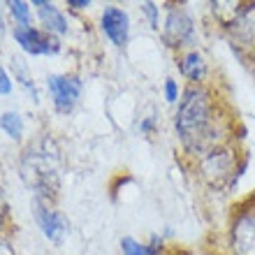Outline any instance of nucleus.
Listing matches in <instances>:
<instances>
[{
  "label": "nucleus",
  "mask_w": 255,
  "mask_h": 255,
  "mask_svg": "<svg viewBox=\"0 0 255 255\" xmlns=\"http://www.w3.org/2000/svg\"><path fill=\"white\" fill-rule=\"evenodd\" d=\"M172 123L179 148L190 165L216 146L239 139L235 114L214 84L183 88Z\"/></svg>",
  "instance_id": "1"
},
{
  "label": "nucleus",
  "mask_w": 255,
  "mask_h": 255,
  "mask_svg": "<svg viewBox=\"0 0 255 255\" xmlns=\"http://www.w3.org/2000/svg\"><path fill=\"white\" fill-rule=\"evenodd\" d=\"M249 162V151H244L239 146V141L232 139L204 153L190 167H193V174L200 181L202 188H207L209 193L216 195H232L242 181V176L246 174Z\"/></svg>",
  "instance_id": "2"
},
{
  "label": "nucleus",
  "mask_w": 255,
  "mask_h": 255,
  "mask_svg": "<svg viewBox=\"0 0 255 255\" xmlns=\"http://www.w3.org/2000/svg\"><path fill=\"white\" fill-rule=\"evenodd\" d=\"M21 172L28 186L33 188V197L54 204L61 188V151L56 141L42 137L26 146L21 158Z\"/></svg>",
  "instance_id": "3"
},
{
  "label": "nucleus",
  "mask_w": 255,
  "mask_h": 255,
  "mask_svg": "<svg viewBox=\"0 0 255 255\" xmlns=\"http://www.w3.org/2000/svg\"><path fill=\"white\" fill-rule=\"evenodd\" d=\"M216 249L223 255H255V190L230 207Z\"/></svg>",
  "instance_id": "4"
},
{
  "label": "nucleus",
  "mask_w": 255,
  "mask_h": 255,
  "mask_svg": "<svg viewBox=\"0 0 255 255\" xmlns=\"http://www.w3.org/2000/svg\"><path fill=\"white\" fill-rule=\"evenodd\" d=\"M162 44L176 54L195 49L197 40V23H195L193 14L183 5H165V19L160 26Z\"/></svg>",
  "instance_id": "5"
},
{
  "label": "nucleus",
  "mask_w": 255,
  "mask_h": 255,
  "mask_svg": "<svg viewBox=\"0 0 255 255\" xmlns=\"http://www.w3.org/2000/svg\"><path fill=\"white\" fill-rule=\"evenodd\" d=\"M81 77L77 72H56L47 77V93L58 114H72L81 98Z\"/></svg>",
  "instance_id": "6"
},
{
  "label": "nucleus",
  "mask_w": 255,
  "mask_h": 255,
  "mask_svg": "<svg viewBox=\"0 0 255 255\" xmlns=\"http://www.w3.org/2000/svg\"><path fill=\"white\" fill-rule=\"evenodd\" d=\"M14 44L28 56H56L61 54V37L49 35L40 26H12Z\"/></svg>",
  "instance_id": "7"
},
{
  "label": "nucleus",
  "mask_w": 255,
  "mask_h": 255,
  "mask_svg": "<svg viewBox=\"0 0 255 255\" xmlns=\"http://www.w3.org/2000/svg\"><path fill=\"white\" fill-rule=\"evenodd\" d=\"M33 218H35V223H37V228H40L42 237H44L47 242L61 244L63 237L67 235L70 223H67V218L51 204V202L33 197Z\"/></svg>",
  "instance_id": "8"
},
{
  "label": "nucleus",
  "mask_w": 255,
  "mask_h": 255,
  "mask_svg": "<svg viewBox=\"0 0 255 255\" xmlns=\"http://www.w3.org/2000/svg\"><path fill=\"white\" fill-rule=\"evenodd\" d=\"M100 30L114 44L116 49H126L130 42V30H132V21L128 9L119 5H105L100 12Z\"/></svg>",
  "instance_id": "9"
},
{
  "label": "nucleus",
  "mask_w": 255,
  "mask_h": 255,
  "mask_svg": "<svg viewBox=\"0 0 255 255\" xmlns=\"http://www.w3.org/2000/svg\"><path fill=\"white\" fill-rule=\"evenodd\" d=\"M176 67H179V74L188 81V86H204V84H211L209 77H211V67H209L207 58L200 49H188V51H181L176 54Z\"/></svg>",
  "instance_id": "10"
},
{
  "label": "nucleus",
  "mask_w": 255,
  "mask_h": 255,
  "mask_svg": "<svg viewBox=\"0 0 255 255\" xmlns=\"http://www.w3.org/2000/svg\"><path fill=\"white\" fill-rule=\"evenodd\" d=\"M30 5L35 7V14H37L42 30H47L54 37H63V35L70 33V21H67L65 12L58 5L49 2V0H33Z\"/></svg>",
  "instance_id": "11"
},
{
  "label": "nucleus",
  "mask_w": 255,
  "mask_h": 255,
  "mask_svg": "<svg viewBox=\"0 0 255 255\" xmlns=\"http://www.w3.org/2000/svg\"><path fill=\"white\" fill-rule=\"evenodd\" d=\"M0 130L12 141H21L23 139V132H26V121H23V116L19 112L7 109V112L0 114Z\"/></svg>",
  "instance_id": "12"
},
{
  "label": "nucleus",
  "mask_w": 255,
  "mask_h": 255,
  "mask_svg": "<svg viewBox=\"0 0 255 255\" xmlns=\"http://www.w3.org/2000/svg\"><path fill=\"white\" fill-rule=\"evenodd\" d=\"M7 14L12 16L14 26H33V5L26 0H7L5 2Z\"/></svg>",
  "instance_id": "13"
},
{
  "label": "nucleus",
  "mask_w": 255,
  "mask_h": 255,
  "mask_svg": "<svg viewBox=\"0 0 255 255\" xmlns=\"http://www.w3.org/2000/svg\"><path fill=\"white\" fill-rule=\"evenodd\" d=\"M12 79L19 81L21 86L33 95V102H40V95H37V88H35L33 74H28V67H26V63L21 61V58H12Z\"/></svg>",
  "instance_id": "14"
},
{
  "label": "nucleus",
  "mask_w": 255,
  "mask_h": 255,
  "mask_svg": "<svg viewBox=\"0 0 255 255\" xmlns=\"http://www.w3.org/2000/svg\"><path fill=\"white\" fill-rule=\"evenodd\" d=\"M139 12H141V16L148 21L151 30H158V33H160V26H162V21H160V5H158V2H141Z\"/></svg>",
  "instance_id": "15"
},
{
  "label": "nucleus",
  "mask_w": 255,
  "mask_h": 255,
  "mask_svg": "<svg viewBox=\"0 0 255 255\" xmlns=\"http://www.w3.org/2000/svg\"><path fill=\"white\" fill-rule=\"evenodd\" d=\"M181 95H183V88L181 84L176 79H172V77H167L165 79V84H162V98H165V102L167 105H179V100H181Z\"/></svg>",
  "instance_id": "16"
},
{
  "label": "nucleus",
  "mask_w": 255,
  "mask_h": 255,
  "mask_svg": "<svg viewBox=\"0 0 255 255\" xmlns=\"http://www.w3.org/2000/svg\"><path fill=\"white\" fill-rule=\"evenodd\" d=\"M121 253L123 255H151L146 249V242H139L134 237H123L121 239Z\"/></svg>",
  "instance_id": "17"
},
{
  "label": "nucleus",
  "mask_w": 255,
  "mask_h": 255,
  "mask_svg": "<svg viewBox=\"0 0 255 255\" xmlns=\"http://www.w3.org/2000/svg\"><path fill=\"white\" fill-rule=\"evenodd\" d=\"M14 91V79H12V74L7 72V67L0 63V95L5 98V95H12Z\"/></svg>",
  "instance_id": "18"
},
{
  "label": "nucleus",
  "mask_w": 255,
  "mask_h": 255,
  "mask_svg": "<svg viewBox=\"0 0 255 255\" xmlns=\"http://www.w3.org/2000/svg\"><path fill=\"white\" fill-rule=\"evenodd\" d=\"M146 249L151 255H165V239H162L160 235H151L148 237V242H146Z\"/></svg>",
  "instance_id": "19"
},
{
  "label": "nucleus",
  "mask_w": 255,
  "mask_h": 255,
  "mask_svg": "<svg viewBox=\"0 0 255 255\" xmlns=\"http://www.w3.org/2000/svg\"><path fill=\"white\" fill-rule=\"evenodd\" d=\"M155 128H158V121H155V116H141L139 119V132L144 134V137H151V134L155 132Z\"/></svg>",
  "instance_id": "20"
},
{
  "label": "nucleus",
  "mask_w": 255,
  "mask_h": 255,
  "mask_svg": "<svg viewBox=\"0 0 255 255\" xmlns=\"http://www.w3.org/2000/svg\"><path fill=\"white\" fill-rule=\"evenodd\" d=\"M7 221H9V207H7L5 195H2V190H0V232L5 230Z\"/></svg>",
  "instance_id": "21"
},
{
  "label": "nucleus",
  "mask_w": 255,
  "mask_h": 255,
  "mask_svg": "<svg viewBox=\"0 0 255 255\" xmlns=\"http://www.w3.org/2000/svg\"><path fill=\"white\" fill-rule=\"evenodd\" d=\"M176 255H223L218 249H193V251H181Z\"/></svg>",
  "instance_id": "22"
},
{
  "label": "nucleus",
  "mask_w": 255,
  "mask_h": 255,
  "mask_svg": "<svg viewBox=\"0 0 255 255\" xmlns=\"http://www.w3.org/2000/svg\"><path fill=\"white\" fill-rule=\"evenodd\" d=\"M0 255H14V246L5 235H0Z\"/></svg>",
  "instance_id": "23"
},
{
  "label": "nucleus",
  "mask_w": 255,
  "mask_h": 255,
  "mask_svg": "<svg viewBox=\"0 0 255 255\" xmlns=\"http://www.w3.org/2000/svg\"><path fill=\"white\" fill-rule=\"evenodd\" d=\"M65 7H70V9H77V12H81V9H88V7H91V0H67Z\"/></svg>",
  "instance_id": "24"
},
{
  "label": "nucleus",
  "mask_w": 255,
  "mask_h": 255,
  "mask_svg": "<svg viewBox=\"0 0 255 255\" xmlns=\"http://www.w3.org/2000/svg\"><path fill=\"white\" fill-rule=\"evenodd\" d=\"M244 63L249 65V70H251V74H253V79H255V51H251L246 58H244Z\"/></svg>",
  "instance_id": "25"
}]
</instances>
